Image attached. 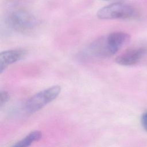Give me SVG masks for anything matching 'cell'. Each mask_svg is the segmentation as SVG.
I'll use <instances>...</instances> for the list:
<instances>
[{"label": "cell", "instance_id": "30bf717a", "mask_svg": "<svg viewBox=\"0 0 147 147\" xmlns=\"http://www.w3.org/2000/svg\"><path fill=\"white\" fill-rule=\"evenodd\" d=\"M104 1H109V0H104Z\"/></svg>", "mask_w": 147, "mask_h": 147}, {"label": "cell", "instance_id": "52a82bcc", "mask_svg": "<svg viewBox=\"0 0 147 147\" xmlns=\"http://www.w3.org/2000/svg\"><path fill=\"white\" fill-rule=\"evenodd\" d=\"M42 137V133L35 130L27 134L25 137L18 141L11 147H29L34 142L38 141Z\"/></svg>", "mask_w": 147, "mask_h": 147}, {"label": "cell", "instance_id": "5b68a950", "mask_svg": "<svg viewBox=\"0 0 147 147\" xmlns=\"http://www.w3.org/2000/svg\"><path fill=\"white\" fill-rule=\"evenodd\" d=\"M105 39L110 57L118 52L129 40L130 36L123 32H114L105 36Z\"/></svg>", "mask_w": 147, "mask_h": 147}, {"label": "cell", "instance_id": "6da1fadb", "mask_svg": "<svg viewBox=\"0 0 147 147\" xmlns=\"http://www.w3.org/2000/svg\"><path fill=\"white\" fill-rule=\"evenodd\" d=\"M136 9L130 4L123 2H115L100 8L96 16L100 20H126L137 16Z\"/></svg>", "mask_w": 147, "mask_h": 147}, {"label": "cell", "instance_id": "277c9868", "mask_svg": "<svg viewBox=\"0 0 147 147\" xmlns=\"http://www.w3.org/2000/svg\"><path fill=\"white\" fill-rule=\"evenodd\" d=\"M147 55V48L137 47L129 49L115 59V62L122 66H132L140 63Z\"/></svg>", "mask_w": 147, "mask_h": 147}, {"label": "cell", "instance_id": "ba28073f", "mask_svg": "<svg viewBox=\"0 0 147 147\" xmlns=\"http://www.w3.org/2000/svg\"><path fill=\"white\" fill-rule=\"evenodd\" d=\"M10 95L9 94L5 91H2L0 93V106L1 107L3 106L4 105H5L8 100H9Z\"/></svg>", "mask_w": 147, "mask_h": 147}, {"label": "cell", "instance_id": "7a4b0ae2", "mask_svg": "<svg viewBox=\"0 0 147 147\" xmlns=\"http://www.w3.org/2000/svg\"><path fill=\"white\" fill-rule=\"evenodd\" d=\"M60 91L61 87L55 85L36 93L25 102L24 111L27 114H31L40 110L55 100Z\"/></svg>", "mask_w": 147, "mask_h": 147}, {"label": "cell", "instance_id": "9c48e42d", "mask_svg": "<svg viewBox=\"0 0 147 147\" xmlns=\"http://www.w3.org/2000/svg\"><path fill=\"white\" fill-rule=\"evenodd\" d=\"M141 122L144 130L147 131V111L142 114L141 119Z\"/></svg>", "mask_w": 147, "mask_h": 147}, {"label": "cell", "instance_id": "3957f363", "mask_svg": "<svg viewBox=\"0 0 147 147\" xmlns=\"http://www.w3.org/2000/svg\"><path fill=\"white\" fill-rule=\"evenodd\" d=\"M7 22L11 29L20 32L30 31L38 24L36 17L30 11L22 9L11 11L7 17Z\"/></svg>", "mask_w": 147, "mask_h": 147}, {"label": "cell", "instance_id": "8992f818", "mask_svg": "<svg viewBox=\"0 0 147 147\" xmlns=\"http://www.w3.org/2000/svg\"><path fill=\"white\" fill-rule=\"evenodd\" d=\"M25 55L26 51L21 49H10L2 52L0 54L1 73L9 65L23 59Z\"/></svg>", "mask_w": 147, "mask_h": 147}]
</instances>
